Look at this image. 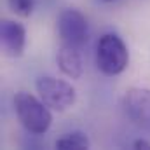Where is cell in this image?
I'll list each match as a JSON object with an SVG mask.
<instances>
[{"mask_svg": "<svg viewBox=\"0 0 150 150\" xmlns=\"http://www.w3.org/2000/svg\"><path fill=\"white\" fill-rule=\"evenodd\" d=\"M133 149L134 150H150V142L145 138H138L133 142Z\"/></svg>", "mask_w": 150, "mask_h": 150, "instance_id": "obj_10", "label": "cell"}, {"mask_svg": "<svg viewBox=\"0 0 150 150\" xmlns=\"http://www.w3.org/2000/svg\"><path fill=\"white\" fill-rule=\"evenodd\" d=\"M101 2H115V0H101Z\"/></svg>", "mask_w": 150, "mask_h": 150, "instance_id": "obj_11", "label": "cell"}, {"mask_svg": "<svg viewBox=\"0 0 150 150\" xmlns=\"http://www.w3.org/2000/svg\"><path fill=\"white\" fill-rule=\"evenodd\" d=\"M56 59H58V67H59L63 75H67L70 79H80L82 77L84 63H82V56H80V49L79 47L61 44Z\"/></svg>", "mask_w": 150, "mask_h": 150, "instance_id": "obj_7", "label": "cell"}, {"mask_svg": "<svg viewBox=\"0 0 150 150\" xmlns=\"http://www.w3.org/2000/svg\"><path fill=\"white\" fill-rule=\"evenodd\" d=\"M122 108L127 119L142 127L150 131V91L145 87H131L122 96Z\"/></svg>", "mask_w": 150, "mask_h": 150, "instance_id": "obj_5", "label": "cell"}, {"mask_svg": "<svg viewBox=\"0 0 150 150\" xmlns=\"http://www.w3.org/2000/svg\"><path fill=\"white\" fill-rule=\"evenodd\" d=\"M56 30L61 44L82 49L89 38V25L86 16L77 9H65L59 12Z\"/></svg>", "mask_w": 150, "mask_h": 150, "instance_id": "obj_4", "label": "cell"}, {"mask_svg": "<svg viewBox=\"0 0 150 150\" xmlns=\"http://www.w3.org/2000/svg\"><path fill=\"white\" fill-rule=\"evenodd\" d=\"M0 44L7 56L21 58L26 47V30L21 23L12 19H2L0 23Z\"/></svg>", "mask_w": 150, "mask_h": 150, "instance_id": "obj_6", "label": "cell"}, {"mask_svg": "<svg viewBox=\"0 0 150 150\" xmlns=\"http://www.w3.org/2000/svg\"><path fill=\"white\" fill-rule=\"evenodd\" d=\"M35 4L37 0H9V7L18 18H30L35 9Z\"/></svg>", "mask_w": 150, "mask_h": 150, "instance_id": "obj_9", "label": "cell"}, {"mask_svg": "<svg viewBox=\"0 0 150 150\" xmlns=\"http://www.w3.org/2000/svg\"><path fill=\"white\" fill-rule=\"evenodd\" d=\"M129 65V51L115 33L101 35L96 44V67L103 75H120Z\"/></svg>", "mask_w": 150, "mask_h": 150, "instance_id": "obj_2", "label": "cell"}, {"mask_svg": "<svg viewBox=\"0 0 150 150\" xmlns=\"http://www.w3.org/2000/svg\"><path fill=\"white\" fill-rule=\"evenodd\" d=\"M37 93L40 100L56 112H65L70 107H74L77 101V91L75 87L63 80V79H54V77H40L35 82Z\"/></svg>", "mask_w": 150, "mask_h": 150, "instance_id": "obj_3", "label": "cell"}, {"mask_svg": "<svg viewBox=\"0 0 150 150\" xmlns=\"http://www.w3.org/2000/svg\"><path fill=\"white\" fill-rule=\"evenodd\" d=\"M14 110L21 126L32 134H44L49 131L52 124L51 108L40 100V96H33L30 93L19 91L14 96Z\"/></svg>", "mask_w": 150, "mask_h": 150, "instance_id": "obj_1", "label": "cell"}, {"mask_svg": "<svg viewBox=\"0 0 150 150\" xmlns=\"http://www.w3.org/2000/svg\"><path fill=\"white\" fill-rule=\"evenodd\" d=\"M54 147L58 150H87L91 147V142L86 133L74 131V133H68V134L58 138Z\"/></svg>", "mask_w": 150, "mask_h": 150, "instance_id": "obj_8", "label": "cell"}]
</instances>
